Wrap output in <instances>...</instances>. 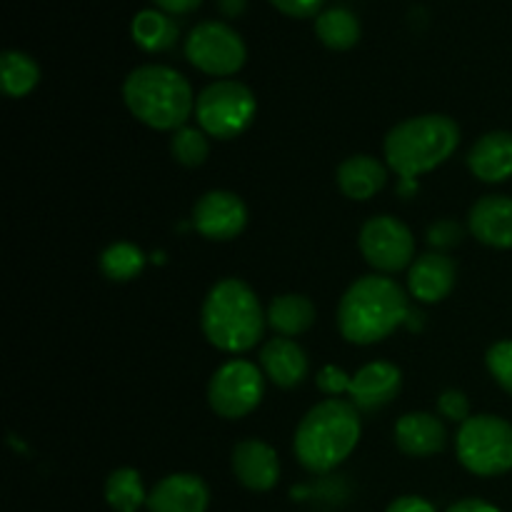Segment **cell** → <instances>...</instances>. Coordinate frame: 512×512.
<instances>
[{"mask_svg": "<svg viewBox=\"0 0 512 512\" xmlns=\"http://www.w3.org/2000/svg\"><path fill=\"white\" fill-rule=\"evenodd\" d=\"M410 315L408 298L395 280L383 275H365L355 280L338 308V325L345 340L355 345H373L388 338Z\"/></svg>", "mask_w": 512, "mask_h": 512, "instance_id": "6da1fadb", "label": "cell"}, {"mask_svg": "<svg viewBox=\"0 0 512 512\" xmlns=\"http://www.w3.org/2000/svg\"><path fill=\"white\" fill-rule=\"evenodd\" d=\"M360 440L358 408L330 398L315 405L295 430V458L310 473H330L350 458Z\"/></svg>", "mask_w": 512, "mask_h": 512, "instance_id": "7a4b0ae2", "label": "cell"}, {"mask_svg": "<svg viewBox=\"0 0 512 512\" xmlns=\"http://www.w3.org/2000/svg\"><path fill=\"white\" fill-rule=\"evenodd\" d=\"M123 98L140 123L155 130H180L195 110L193 88L168 65H140L125 78Z\"/></svg>", "mask_w": 512, "mask_h": 512, "instance_id": "3957f363", "label": "cell"}, {"mask_svg": "<svg viewBox=\"0 0 512 512\" xmlns=\"http://www.w3.org/2000/svg\"><path fill=\"white\" fill-rule=\"evenodd\" d=\"M203 333L225 353H245L258 345L265 315L253 290L238 278L220 280L208 293L200 313Z\"/></svg>", "mask_w": 512, "mask_h": 512, "instance_id": "277c9868", "label": "cell"}, {"mask_svg": "<svg viewBox=\"0 0 512 512\" xmlns=\"http://www.w3.org/2000/svg\"><path fill=\"white\" fill-rule=\"evenodd\" d=\"M460 143V128L448 115H418L395 125L385 138V160L400 180H415L443 165Z\"/></svg>", "mask_w": 512, "mask_h": 512, "instance_id": "5b68a950", "label": "cell"}, {"mask_svg": "<svg viewBox=\"0 0 512 512\" xmlns=\"http://www.w3.org/2000/svg\"><path fill=\"white\" fill-rule=\"evenodd\" d=\"M455 445L460 463L480 478H495L512 470V425L498 415L465 420Z\"/></svg>", "mask_w": 512, "mask_h": 512, "instance_id": "8992f818", "label": "cell"}, {"mask_svg": "<svg viewBox=\"0 0 512 512\" xmlns=\"http://www.w3.org/2000/svg\"><path fill=\"white\" fill-rule=\"evenodd\" d=\"M255 95L238 80H218L195 100V118L200 130L213 138L230 140L243 133L255 118Z\"/></svg>", "mask_w": 512, "mask_h": 512, "instance_id": "52a82bcc", "label": "cell"}, {"mask_svg": "<svg viewBox=\"0 0 512 512\" xmlns=\"http://www.w3.org/2000/svg\"><path fill=\"white\" fill-rule=\"evenodd\" d=\"M243 38L220 20H203L185 38V58L208 75H233L245 65Z\"/></svg>", "mask_w": 512, "mask_h": 512, "instance_id": "ba28073f", "label": "cell"}, {"mask_svg": "<svg viewBox=\"0 0 512 512\" xmlns=\"http://www.w3.org/2000/svg\"><path fill=\"white\" fill-rule=\"evenodd\" d=\"M263 375L248 360H230L220 365L208 385L210 408L220 418L238 420L253 413L263 400Z\"/></svg>", "mask_w": 512, "mask_h": 512, "instance_id": "9c48e42d", "label": "cell"}, {"mask_svg": "<svg viewBox=\"0 0 512 512\" xmlns=\"http://www.w3.org/2000/svg\"><path fill=\"white\" fill-rule=\"evenodd\" d=\"M360 253L380 273H398L415 255L413 233L393 215L370 218L360 230Z\"/></svg>", "mask_w": 512, "mask_h": 512, "instance_id": "30bf717a", "label": "cell"}, {"mask_svg": "<svg viewBox=\"0 0 512 512\" xmlns=\"http://www.w3.org/2000/svg\"><path fill=\"white\" fill-rule=\"evenodd\" d=\"M193 223L208 240H233L248 223V208L243 200L228 190L205 193L193 208Z\"/></svg>", "mask_w": 512, "mask_h": 512, "instance_id": "8fae6325", "label": "cell"}, {"mask_svg": "<svg viewBox=\"0 0 512 512\" xmlns=\"http://www.w3.org/2000/svg\"><path fill=\"white\" fill-rule=\"evenodd\" d=\"M403 385V373L393 363H368L350 378V403L360 413H375L395 400Z\"/></svg>", "mask_w": 512, "mask_h": 512, "instance_id": "7c38bea8", "label": "cell"}, {"mask_svg": "<svg viewBox=\"0 0 512 512\" xmlns=\"http://www.w3.org/2000/svg\"><path fill=\"white\" fill-rule=\"evenodd\" d=\"M210 490L205 480L190 473H175L160 480L148 495L150 512H205Z\"/></svg>", "mask_w": 512, "mask_h": 512, "instance_id": "4fadbf2b", "label": "cell"}, {"mask_svg": "<svg viewBox=\"0 0 512 512\" xmlns=\"http://www.w3.org/2000/svg\"><path fill=\"white\" fill-rule=\"evenodd\" d=\"M233 473L253 493H268L280 480V460L268 443L243 440L233 450Z\"/></svg>", "mask_w": 512, "mask_h": 512, "instance_id": "5bb4252c", "label": "cell"}, {"mask_svg": "<svg viewBox=\"0 0 512 512\" xmlns=\"http://www.w3.org/2000/svg\"><path fill=\"white\" fill-rule=\"evenodd\" d=\"M470 233L493 248H512V198L485 195L470 210Z\"/></svg>", "mask_w": 512, "mask_h": 512, "instance_id": "9a60e30c", "label": "cell"}, {"mask_svg": "<svg viewBox=\"0 0 512 512\" xmlns=\"http://www.w3.org/2000/svg\"><path fill=\"white\" fill-rule=\"evenodd\" d=\"M395 443L410 458H430L445 448L448 433L435 415L408 413L395 425Z\"/></svg>", "mask_w": 512, "mask_h": 512, "instance_id": "2e32d148", "label": "cell"}, {"mask_svg": "<svg viewBox=\"0 0 512 512\" xmlns=\"http://www.w3.org/2000/svg\"><path fill=\"white\" fill-rule=\"evenodd\" d=\"M455 285V263L443 253L420 255L408 275V288L420 303H438L448 298Z\"/></svg>", "mask_w": 512, "mask_h": 512, "instance_id": "e0dca14e", "label": "cell"}, {"mask_svg": "<svg viewBox=\"0 0 512 512\" xmlns=\"http://www.w3.org/2000/svg\"><path fill=\"white\" fill-rule=\"evenodd\" d=\"M263 373L280 388H295L308 375V355L290 338H273L260 350Z\"/></svg>", "mask_w": 512, "mask_h": 512, "instance_id": "ac0fdd59", "label": "cell"}, {"mask_svg": "<svg viewBox=\"0 0 512 512\" xmlns=\"http://www.w3.org/2000/svg\"><path fill=\"white\" fill-rule=\"evenodd\" d=\"M468 165L475 178L485 183H503L512 178V133L495 130L483 135L468 153Z\"/></svg>", "mask_w": 512, "mask_h": 512, "instance_id": "d6986e66", "label": "cell"}, {"mask_svg": "<svg viewBox=\"0 0 512 512\" xmlns=\"http://www.w3.org/2000/svg\"><path fill=\"white\" fill-rule=\"evenodd\" d=\"M388 183V168L373 155H353L338 168V185L350 200H370Z\"/></svg>", "mask_w": 512, "mask_h": 512, "instance_id": "ffe728a7", "label": "cell"}, {"mask_svg": "<svg viewBox=\"0 0 512 512\" xmlns=\"http://www.w3.org/2000/svg\"><path fill=\"white\" fill-rule=\"evenodd\" d=\"M315 308L305 295H278L273 298L268 308V323L283 338H293V335L305 333L313 325Z\"/></svg>", "mask_w": 512, "mask_h": 512, "instance_id": "44dd1931", "label": "cell"}, {"mask_svg": "<svg viewBox=\"0 0 512 512\" xmlns=\"http://www.w3.org/2000/svg\"><path fill=\"white\" fill-rule=\"evenodd\" d=\"M315 33L328 48L348 50L360 40V20L350 8L333 5L315 18Z\"/></svg>", "mask_w": 512, "mask_h": 512, "instance_id": "7402d4cb", "label": "cell"}, {"mask_svg": "<svg viewBox=\"0 0 512 512\" xmlns=\"http://www.w3.org/2000/svg\"><path fill=\"white\" fill-rule=\"evenodd\" d=\"M133 40L150 53L168 50L178 40V23L160 10H140L133 18Z\"/></svg>", "mask_w": 512, "mask_h": 512, "instance_id": "603a6c76", "label": "cell"}, {"mask_svg": "<svg viewBox=\"0 0 512 512\" xmlns=\"http://www.w3.org/2000/svg\"><path fill=\"white\" fill-rule=\"evenodd\" d=\"M105 500L115 512H138L148 503L140 473L133 468H118L105 480Z\"/></svg>", "mask_w": 512, "mask_h": 512, "instance_id": "cb8c5ba5", "label": "cell"}, {"mask_svg": "<svg viewBox=\"0 0 512 512\" xmlns=\"http://www.w3.org/2000/svg\"><path fill=\"white\" fill-rule=\"evenodd\" d=\"M0 75H3V90L10 98H23L38 85L40 68L30 55L20 50H5L0 55Z\"/></svg>", "mask_w": 512, "mask_h": 512, "instance_id": "d4e9b609", "label": "cell"}, {"mask_svg": "<svg viewBox=\"0 0 512 512\" xmlns=\"http://www.w3.org/2000/svg\"><path fill=\"white\" fill-rule=\"evenodd\" d=\"M143 263V250L133 243H113L100 255V270L118 283L133 280L143 270Z\"/></svg>", "mask_w": 512, "mask_h": 512, "instance_id": "484cf974", "label": "cell"}, {"mask_svg": "<svg viewBox=\"0 0 512 512\" xmlns=\"http://www.w3.org/2000/svg\"><path fill=\"white\" fill-rule=\"evenodd\" d=\"M170 153L185 168H198V165H203L208 160L210 143L203 130L180 128L175 130L173 140H170Z\"/></svg>", "mask_w": 512, "mask_h": 512, "instance_id": "4316f807", "label": "cell"}, {"mask_svg": "<svg viewBox=\"0 0 512 512\" xmlns=\"http://www.w3.org/2000/svg\"><path fill=\"white\" fill-rule=\"evenodd\" d=\"M485 363H488V370L495 378V383L512 395V340L495 343L488 350V355H485Z\"/></svg>", "mask_w": 512, "mask_h": 512, "instance_id": "83f0119b", "label": "cell"}, {"mask_svg": "<svg viewBox=\"0 0 512 512\" xmlns=\"http://www.w3.org/2000/svg\"><path fill=\"white\" fill-rule=\"evenodd\" d=\"M438 410L443 418L453 420V423L463 425L470 418V403L460 390H445L438 398Z\"/></svg>", "mask_w": 512, "mask_h": 512, "instance_id": "f1b7e54d", "label": "cell"}, {"mask_svg": "<svg viewBox=\"0 0 512 512\" xmlns=\"http://www.w3.org/2000/svg\"><path fill=\"white\" fill-rule=\"evenodd\" d=\"M460 240H463V228H460L455 220H438V223L428 230V243L433 245V248H453Z\"/></svg>", "mask_w": 512, "mask_h": 512, "instance_id": "f546056e", "label": "cell"}, {"mask_svg": "<svg viewBox=\"0 0 512 512\" xmlns=\"http://www.w3.org/2000/svg\"><path fill=\"white\" fill-rule=\"evenodd\" d=\"M318 388L323 390L325 395H340L348 393L350 388V375H345L343 370L335 368V365H325L318 375Z\"/></svg>", "mask_w": 512, "mask_h": 512, "instance_id": "4dcf8cb0", "label": "cell"}, {"mask_svg": "<svg viewBox=\"0 0 512 512\" xmlns=\"http://www.w3.org/2000/svg\"><path fill=\"white\" fill-rule=\"evenodd\" d=\"M278 10H283L285 15H293V18H310L320 10V5L325 0H270Z\"/></svg>", "mask_w": 512, "mask_h": 512, "instance_id": "1f68e13d", "label": "cell"}, {"mask_svg": "<svg viewBox=\"0 0 512 512\" xmlns=\"http://www.w3.org/2000/svg\"><path fill=\"white\" fill-rule=\"evenodd\" d=\"M385 512H435V508L418 495H403V498L393 500Z\"/></svg>", "mask_w": 512, "mask_h": 512, "instance_id": "d6a6232c", "label": "cell"}, {"mask_svg": "<svg viewBox=\"0 0 512 512\" xmlns=\"http://www.w3.org/2000/svg\"><path fill=\"white\" fill-rule=\"evenodd\" d=\"M448 512H500L495 505L485 503V500L478 498H468V500H460V503L450 505Z\"/></svg>", "mask_w": 512, "mask_h": 512, "instance_id": "836d02e7", "label": "cell"}, {"mask_svg": "<svg viewBox=\"0 0 512 512\" xmlns=\"http://www.w3.org/2000/svg\"><path fill=\"white\" fill-rule=\"evenodd\" d=\"M165 13H190L200 5V0H153Z\"/></svg>", "mask_w": 512, "mask_h": 512, "instance_id": "e575fe53", "label": "cell"}, {"mask_svg": "<svg viewBox=\"0 0 512 512\" xmlns=\"http://www.w3.org/2000/svg\"><path fill=\"white\" fill-rule=\"evenodd\" d=\"M220 13L228 15V18H235V15L243 13L248 8V0H218Z\"/></svg>", "mask_w": 512, "mask_h": 512, "instance_id": "d590c367", "label": "cell"}]
</instances>
